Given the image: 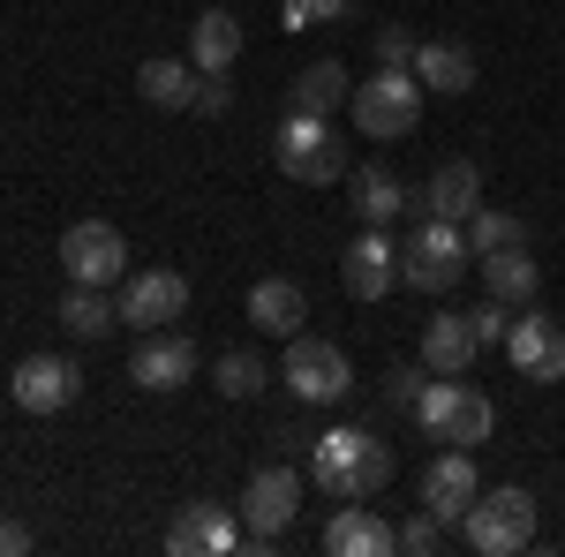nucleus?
Returning a JSON list of instances; mask_svg holds the SVG:
<instances>
[{
    "label": "nucleus",
    "instance_id": "nucleus-1",
    "mask_svg": "<svg viewBox=\"0 0 565 557\" xmlns=\"http://www.w3.org/2000/svg\"><path fill=\"white\" fill-rule=\"evenodd\" d=\"M309 482L324 490V497H340V505H354V497H377L392 482V444L385 437H370V429H324V437H309Z\"/></svg>",
    "mask_w": 565,
    "mask_h": 557
},
{
    "label": "nucleus",
    "instance_id": "nucleus-2",
    "mask_svg": "<svg viewBox=\"0 0 565 557\" xmlns=\"http://www.w3.org/2000/svg\"><path fill=\"white\" fill-rule=\"evenodd\" d=\"M468 264H476L468 226H460V218H423L415 242L399 249V287H415V294H452V287L468 279Z\"/></svg>",
    "mask_w": 565,
    "mask_h": 557
},
{
    "label": "nucleus",
    "instance_id": "nucleus-3",
    "mask_svg": "<svg viewBox=\"0 0 565 557\" xmlns=\"http://www.w3.org/2000/svg\"><path fill=\"white\" fill-rule=\"evenodd\" d=\"M348 114H354V129H362V143H399V136H415V121H423V84H415V68H377L370 84H354Z\"/></svg>",
    "mask_w": 565,
    "mask_h": 557
},
{
    "label": "nucleus",
    "instance_id": "nucleus-4",
    "mask_svg": "<svg viewBox=\"0 0 565 557\" xmlns=\"http://www.w3.org/2000/svg\"><path fill=\"white\" fill-rule=\"evenodd\" d=\"M271 159H279L287 181H302V189L348 181V143L332 136V121H317V114H287L279 136H271Z\"/></svg>",
    "mask_w": 565,
    "mask_h": 557
},
{
    "label": "nucleus",
    "instance_id": "nucleus-5",
    "mask_svg": "<svg viewBox=\"0 0 565 557\" xmlns=\"http://www.w3.org/2000/svg\"><path fill=\"white\" fill-rule=\"evenodd\" d=\"M468 550L476 557H513L535 543V497H527L521 482H498V490H482L476 505H468Z\"/></svg>",
    "mask_w": 565,
    "mask_h": 557
},
{
    "label": "nucleus",
    "instance_id": "nucleus-6",
    "mask_svg": "<svg viewBox=\"0 0 565 557\" xmlns=\"http://www.w3.org/2000/svg\"><path fill=\"white\" fill-rule=\"evenodd\" d=\"M415 422L430 429L437 444H490L498 407H490L476 385H460V377H430V385H423V399H415Z\"/></svg>",
    "mask_w": 565,
    "mask_h": 557
},
{
    "label": "nucleus",
    "instance_id": "nucleus-7",
    "mask_svg": "<svg viewBox=\"0 0 565 557\" xmlns=\"http://www.w3.org/2000/svg\"><path fill=\"white\" fill-rule=\"evenodd\" d=\"M242 543L249 550H264V543H279L287 527H295V513H302V474L287 468V460H271V468H257L249 482H242Z\"/></svg>",
    "mask_w": 565,
    "mask_h": 557
},
{
    "label": "nucleus",
    "instance_id": "nucleus-8",
    "mask_svg": "<svg viewBox=\"0 0 565 557\" xmlns=\"http://www.w3.org/2000/svg\"><path fill=\"white\" fill-rule=\"evenodd\" d=\"M279 385L295 392L302 407H340V399L354 392V362H348L332 340H309V332H295V340H287V362H279Z\"/></svg>",
    "mask_w": 565,
    "mask_h": 557
},
{
    "label": "nucleus",
    "instance_id": "nucleus-9",
    "mask_svg": "<svg viewBox=\"0 0 565 557\" xmlns=\"http://www.w3.org/2000/svg\"><path fill=\"white\" fill-rule=\"evenodd\" d=\"M61 271H68V287H121V279H129V242H121V226L76 218V226L61 234Z\"/></svg>",
    "mask_w": 565,
    "mask_h": 557
},
{
    "label": "nucleus",
    "instance_id": "nucleus-10",
    "mask_svg": "<svg viewBox=\"0 0 565 557\" xmlns=\"http://www.w3.org/2000/svg\"><path fill=\"white\" fill-rule=\"evenodd\" d=\"M114 309H121V324H136V332H167V324H181V317H189V279H181V271H167V264L129 271Z\"/></svg>",
    "mask_w": 565,
    "mask_h": 557
},
{
    "label": "nucleus",
    "instance_id": "nucleus-11",
    "mask_svg": "<svg viewBox=\"0 0 565 557\" xmlns=\"http://www.w3.org/2000/svg\"><path fill=\"white\" fill-rule=\"evenodd\" d=\"M8 392H15L23 415H68V407L84 399V369H76L68 354H23Z\"/></svg>",
    "mask_w": 565,
    "mask_h": 557
},
{
    "label": "nucleus",
    "instance_id": "nucleus-12",
    "mask_svg": "<svg viewBox=\"0 0 565 557\" xmlns=\"http://www.w3.org/2000/svg\"><path fill=\"white\" fill-rule=\"evenodd\" d=\"M505 362L521 369L527 385H565V332L527 301L521 317H513V332H505Z\"/></svg>",
    "mask_w": 565,
    "mask_h": 557
},
{
    "label": "nucleus",
    "instance_id": "nucleus-13",
    "mask_svg": "<svg viewBox=\"0 0 565 557\" xmlns=\"http://www.w3.org/2000/svg\"><path fill=\"white\" fill-rule=\"evenodd\" d=\"M196 377V340L189 332H143L136 340V354H129V385H143V392H181Z\"/></svg>",
    "mask_w": 565,
    "mask_h": 557
},
{
    "label": "nucleus",
    "instance_id": "nucleus-14",
    "mask_svg": "<svg viewBox=\"0 0 565 557\" xmlns=\"http://www.w3.org/2000/svg\"><path fill=\"white\" fill-rule=\"evenodd\" d=\"M167 550L174 557H218V550H242V513H226L212 497L181 505L174 527H167Z\"/></svg>",
    "mask_w": 565,
    "mask_h": 557
},
{
    "label": "nucleus",
    "instance_id": "nucleus-15",
    "mask_svg": "<svg viewBox=\"0 0 565 557\" xmlns=\"http://www.w3.org/2000/svg\"><path fill=\"white\" fill-rule=\"evenodd\" d=\"M340 287H348L354 301H385L392 287H399V249H392L385 226H362V242L340 257Z\"/></svg>",
    "mask_w": 565,
    "mask_h": 557
},
{
    "label": "nucleus",
    "instance_id": "nucleus-16",
    "mask_svg": "<svg viewBox=\"0 0 565 557\" xmlns=\"http://www.w3.org/2000/svg\"><path fill=\"white\" fill-rule=\"evenodd\" d=\"M476 497H482V474H476V460H468V444L437 452L430 474H423V513H437L445 527H452V519H468Z\"/></svg>",
    "mask_w": 565,
    "mask_h": 557
},
{
    "label": "nucleus",
    "instance_id": "nucleus-17",
    "mask_svg": "<svg viewBox=\"0 0 565 557\" xmlns=\"http://www.w3.org/2000/svg\"><path fill=\"white\" fill-rule=\"evenodd\" d=\"M399 550V527L385 513H370V497H354L324 519V557H392Z\"/></svg>",
    "mask_w": 565,
    "mask_h": 557
},
{
    "label": "nucleus",
    "instance_id": "nucleus-18",
    "mask_svg": "<svg viewBox=\"0 0 565 557\" xmlns=\"http://www.w3.org/2000/svg\"><path fill=\"white\" fill-rule=\"evenodd\" d=\"M476 354H482V340H476V324H468L460 309H437L430 324H423V369H430V377H468Z\"/></svg>",
    "mask_w": 565,
    "mask_h": 557
},
{
    "label": "nucleus",
    "instance_id": "nucleus-19",
    "mask_svg": "<svg viewBox=\"0 0 565 557\" xmlns=\"http://www.w3.org/2000/svg\"><path fill=\"white\" fill-rule=\"evenodd\" d=\"M249 324H257L264 340H295L309 324V294L295 279H257V287H249Z\"/></svg>",
    "mask_w": 565,
    "mask_h": 557
},
{
    "label": "nucleus",
    "instance_id": "nucleus-20",
    "mask_svg": "<svg viewBox=\"0 0 565 557\" xmlns=\"http://www.w3.org/2000/svg\"><path fill=\"white\" fill-rule=\"evenodd\" d=\"M476 204H482V173H476V159H445V167L423 181V212L430 218H476Z\"/></svg>",
    "mask_w": 565,
    "mask_h": 557
},
{
    "label": "nucleus",
    "instance_id": "nucleus-21",
    "mask_svg": "<svg viewBox=\"0 0 565 557\" xmlns=\"http://www.w3.org/2000/svg\"><path fill=\"white\" fill-rule=\"evenodd\" d=\"M476 271H482V294H498L505 309H527L543 294V264L527 249H490V257H476Z\"/></svg>",
    "mask_w": 565,
    "mask_h": 557
},
{
    "label": "nucleus",
    "instance_id": "nucleus-22",
    "mask_svg": "<svg viewBox=\"0 0 565 557\" xmlns=\"http://www.w3.org/2000/svg\"><path fill=\"white\" fill-rule=\"evenodd\" d=\"M189 61H196V76H226V68L242 61V15L204 8V15L189 23Z\"/></svg>",
    "mask_w": 565,
    "mask_h": 557
},
{
    "label": "nucleus",
    "instance_id": "nucleus-23",
    "mask_svg": "<svg viewBox=\"0 0 565 557\" xmlns=\"http://www.w3.org/2000/svg\"><path fill=\"white\" fill-rule=\"evenodd\" d=\"M348 98H354V76L340 68V61H309L302 76L287 84V114H317V121H332Z\"/></svg>",
    "mask_w": 565,
    "mask_h": 557
},
{
    "label": "nucleus",
    "instance_id": "nucleus-24",
    "mask_svg": "<svg viewBox=\"0 0 565 557\" xmlns=\"http://www.w3.org/2000/svg\"><path fill=\"white\" fill-rule=\"evenodd\" d=\"M415 84H423V90H445V98L476 90V53H468L460 39H430V45H415Z\"/></svg>",
    "mask_w": 565,
    "mask_h": 557
},
{
    "label": "nucleus",
    "instance_id": "nucleus-25",
    "mask_svg": "<svg viewBox=\"0 0 565 557\" xmlns=\"http://www.w3.org/2000/svg\"><path fill=\"white\" fill-rule=\"evenodd\" d=\"M136 90H143V106L181 114V106H196V61H143L136 68Z\"/></svg>",
    "mask_w": 565,
    "mask_h": 557
},
{
    "label": "nucleus",
    "instance_id": "nucleus-26",
    "mask_svg": "<svg viewBox=\"0 0 565 557\" xmlns=\"http://www.w3.org/2000/svg\"><path fill=\"white\" fill-rule=\"evenodd\" d=\"M121 324V309L106 301V287H68L61 294V332H76V340H106Z\"/></svg>",
    "mask_w": 565,
    "mask_h": 557
},
{
    "label": "nucleus",
    "instance_id": "nucleus-27",
    "mask_svg": "<svg viewBox=\"0 0 565 557\" xmlns=\"http://www.w3.org/2000/svg\"><path fill=\"white\" fill-rule=\"evenodd\" d=\"M399 212H407V189H399L385 167H362V173H354V218H362V226H392Z\"/></svg>",
    "mask_w": 565,
    "mask_h": 557
},
{
    "label": "nucleus",
    "instance_id": "nucleus-28",
    "mask_svg": "<svg viewBox=\"0 0 565 557\" xmlns=\"http://www.w3.org/2000/svg\"><path fill=\"white\" fill-rule=\"evenodd\" d=\"M212 385L226 392V399H257L271 377H264V354H249V346H234V354H218L212 362Z\"/></svg>",
    "mask_w": 565,
    "mask_h": 557
},
{
    "label": "nucleus",
    "instance_id": "nucleus-29",
    "mask_svg": "<svg viewBox=\"0 0 565 557\" xmlns=\"http://www.w3.org/2000/svg\"><path fill=\"white\" fill-rule=\"evenodd\" d=\"M468 249H476V257H490V249H527V226L513 212L476 204V218H468Z\"/></svg>",
    "mask_w": 565,
    "mask_h": 557
},
{
    "label": "nucleus",
    "instance_id": "nucleus-30",
    "mask_svg": "<svg viewBox=\"0 0 565 557\" xmlns=\"http://www.w3.org/2000/svg\"><path fill=\"white\" fill-rule=\"evenodd\" d=\"M423 385H430V369H423V362H399V369H385V407H399V415H415V399H423Z\"/></svg>",
    "mask_w": 565,
    "mask_h": 557
},
{
    "label": "nucleus",
    "instance_id": "nucleus-31",
    "mask_svg": "<svg viewBox=\"0 0 565 557\" xmlns=\"http://www.w3.org/2000/svg\"><path fill=\"white\" fill-rule=\"evenodd\" d=\"M399 550H407V557H437V550H445V519H437V513H415L407 527H399Z\"/></svg>",
    "mask_w": 565,
    "mask_h": 557
},
{
    "label": "nucleus",
    "instance_id": "nucleus-32",
    "mask_svg": "<svg viewBox=\"0 0 565 557\" xmlns=\"http://www.w3.org/2000/svg\"><path fill=\"white\" fill-rule=\"evenodd\" d=\"M468 324H476L482 346H505V332H513V309H505L498 294H482V309H468Z\"/></svg>",
    "mask_w": 565,
    "mask_h": 557
},
{
    "label": "nucleus",
    "instance_id": "nucleus-33",
    "mask_svg": "<svg viewBox=\"0 0 565 557\" xmlns=\"http://www.w3.org/2000/svg\"><path fill=\"white\" fill-rule=\"evenodd\" d=\"M377 68H415V45L423 39H407V31H399V23H377Z\"/></svg>",
    "mask_w": 565,
    "mask_h": 557
},
{
    "label": "nucleus",
    "instance_id": "nucleus-34",
    "mask_svg": "<svg viewBox=\"0 0 565 557\" xmlns=\"http://www.w3.org/2000/svg\"><path fill=\"white\" fill-rule=\"evenodd\" d=\"M234 106V84L226 76H196V114H226Z\"/></svg>",
    "mask_w": 565,
    "mask_h": 557
},
{
    "label": "nucleus",
    "instance_id": "nucleus-35",
    "mask_svg": "<svg viewBox=\"0 0 565 557\" xmlns=\"http://www.w3.org/2000/svg\"><path fill=\"white\" fill-rule=\"evenodd\" d=\"M15 550H31V527L23 519H0V557H15Z\"/></svg>",
    "mask_w": 565,
    "mask_h": 557
},
{
    "label": "nucleus",
    "instance_id": "nucleus-36",
    "mask_svg": "<svg viewBox=\"0 0 565 557\" xmlns=\"http://www.w3.org/2000/svg\"><path fill=\"white\" fill-rule=\"evenodd\" d=\"M348 8H354V0H309V31H317V23H340Z\"/></svg>",
    "mask_w": 565,
    "mask_h": 557
}]
</instances>
